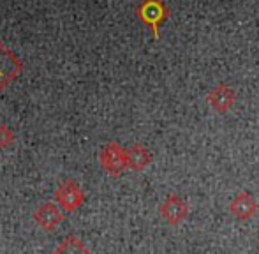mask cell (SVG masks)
Returning <instances> with one entry per match:
<instances>
[{"mask_svg": "<svg viewBox=\"0 0 259 254\" xmlns=\"http://www.w3.org/2000/svg\"><path fill=\"white\" fill-rule=\"evenodd\" d=\"M99 162L103 170L111 177H120L127 170V154L118 143L109 141L99 152Z\"/></svg>", "mask_w": 259, "mask_h": 254, "instance_id": "cell-1", "label": "cell"}, {"mask_svg": "<svg viewBox=\"0 0 259 254\" xmlns=\"http://www.w3.org/2000/svg\"><path fill=\"white\" fill-rule=\"evenodd\" d=\"M169 11L162 0H143L136 9V16L140 21L148 25L155 39H159V25L167 18Z\"/></svg>", "mask_w": 259, "mask_h": 254, "instance_id": "cell-2", "label": "cell"}, {"mask_svg": "<svg viewBox=\"0 0 259 254\" xmlns=\"http://www.w3.org/2000/svg\"><path fill=\"white\" fill-rule=\"evenodd\" d=\"M53 198L64 212H76L83 205V201H85V192L81 191V187L76 182L64 180V182L57 186V189L53 192Z\"/></svg>", "mask_w": 259, "mask_h": 254, "instance_id": "cell-3", "label": "cell"}, {"mask_svg": "<svg viewBox=\"0 0 259 254\" xmlns=\"http://www.w3.org/2000/svg\"><path fill=\"white\" fill-rule=\"evenodd\" d=\"M23 71L21 60L0 41V92Z\"/></svg>", "mask_w": 259, "mask_h": 254, "instance_id": "cell-4", "label": "cell"}, {"mask_svg": "<svg viewBox=\"0 0 259 254\" xmlns=\"http://www.w3.org/2000/svg\"><path fill=\"white\" fill-rule=\"evenodd\" d=\"M159 212L171 226H178L182 224L189 216V205L184 198L177 194H171L167 196L166 199L162 201V205L159 206Z\"/></svg>", "mask_w": 259, "mask_h": 254, "instance_id": "cell-5", "label": "cell"}, {"mask_svg": "<svg viewBox=\"0 0 259 254\" xmlns=\"http://www.w3.org/2000/svg\"><path fill=\"white\" fill-rule=\"evenodd\" d=\"M206 101L210 103V106L213 108L219 113H226L229 111L236 103V94L231 87H228L226 83H221V85L213 87V89L208 92Z\"/></svg>", "mask_w": 259, "mask_h": 254, "instance_id": "cell-6", "label": "cell"}, {"mask_svg": "<svg viewBox=\"0 0 259 254\" xmlns=\"http://www.w3.org/2000/svg\"><path fill=\"white\" fill-rule=\"evenodd\" d=\"M32 219L35 221V224L39 228H42L46 231H53L64 221V214H62V210L53 201H46L35 210Z\"/></svg>", "mask_w": 259, "mask_h": 254, "instance_id": "cell-7", "label": "cell"}, {"mask_svg": "<svg viewBox=\"0 0 259 254\" xmlns=\"http://www.w3.org/2000/svg\"><path fill=\"white\" fill-rule=\"evenodd\" d=\"M229 212L235 219L238 221H249L256 216L257 212V203L252 194L249 192H238L229 203Z\"/></svg>", "mask_w": 259, "mask_h": 254, "instance_id": "cell-8", "label": "cell"}, {"mask_svg": "<svg viewBox=\"0 0 259 254\" xmlns=\"http://www.w3.org/2000/svg\"><path fill=\"white\" fill-rule=\"evenodd\" d=\"M125 154H127V168H131L133 172H143L152 162L150 150L145 148L141 143H134L129 150H125Z\"/></svg>", "mask_w": 259, "mask_h": 254, "instance_id": "cell-9", "label": "cell"}, {"mask_svg": "<svg viewBox=\"0 0 259 254\" xmlns=\"http://www.w3.org/2000/svg\"><path fill=\"white\" fill-rule=\"evenodd\" d=\"M55 252H58V254H87L89 252V247H87L78 237L67 235V237L57 245Z\"/></svg>", "mask_w": 259, "mask_h": 254, "instance_id": "cell-10", "label": "cell"}, {"mask_svg": "<svg viewBox=\"0 0 259 254\" xmlns=\"http://www.w3.org/2000/svg\"><path fill=\"white\" fill-rule=\"evenodd\" d=\"M14 140H16V136H14V133L9 129L7 125H0V148H9L11 145L14 143Z\"/></svg>", "mask_w": 259, "mask_h": 254, "instance_id": "cell-11", "label": "cell"}]
</instances>
